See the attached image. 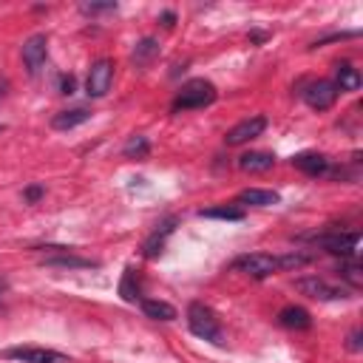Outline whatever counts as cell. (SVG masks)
Masks as SVG:
<instances>
[{
	"label": "cell",
	"mask_w": 363,
	"mask_h": 363,
	"mask_svg": "<svg viewBox=\"0 0 363 363\" xmlns=\"http://www.w3.org/2000/svg\"><path fill=\"white\" fill-rule=\"evenodd\" d=\"M156 54H159V43H156L153 37H145V40H139L136 48H133V62H136L139 68H145Z\"/></svg>",
	"instance_id": "20"
},
{
	"label": "cell",
	"mask_w": 363,
	"mask_h": 363,
	"mask_svg": "<svg viewBox=\"0 0 363 363\" xmlns=\"http://www.w3.org/2000/svg\"><path fill=\"white\" fill-rule=\"evenodd\" d=\"M173 224H176V218H167L164 224H162V230H156L147 241H145V255L147 258H156V255H162V247H164V238L173 233Z\"/></svg>",
	"instance_id": "18"
},
{
	"label": "cell",
	"mask_w": 363,
	"mask_h": 363,
	"mask_svg": "<svg viewBox=\"0 0 363 363\" xmlns=\"http://www.w3.org/2000/svg\"><path fill=\"white\" fill-rule=\"evenodd\" d=\"M303 99H306V105L315 108V111H329V108L335 105V99H337V88H335V82H329V79H318V82L306 85Z\"/></svg>",
	"instance_id": "9"
},
{
	"label": "cell",
	"mask_w": 363,
	"mask_h": 363,
	"mask_svg": "<svg viewBox=\"0 0 363 363\" xmlns=\"http://www.w3.org/2000/svg\"><path fill=\"white\" fill-rule=\"evenodd\" d=\"M3 357L20 360V363H68L65 354H60L54 349H43V346H11L3 352Z\"/></svg>",
	"instance_id": "6"
},
{
	"label": "cell",
	"mask_w": 363,
	"mask_h": 363,
	"mask_svg": "<svg viewBox=\"0 0 363 363\" xmlns=\"http://www.w3.org/2000/svg\"><path fill=\"white\" fill-rule=\"evenodd\" d=\"M0 130H3V125H0Z\"/></svg>",
	"instance_id": "32"
},
{
	"label": "cell",
	"mask_w": 363,
	"mask_h": 363,
	"mask_svg": "<svg viewBox=\"0 0 363 363\" xmlns=\"http://www.w3.org/2000/svg\"><path fill=\"white\" fill-rule=\"evenodd\" d=\"M187 326H190V332H193L196 337L210 340V343H216V346H224L221 323H218V318H216V312H213L210 306L193 301V303L187 306Z\"/></svg>",
	"instance_id": "2"
},
{
	"label": "cell",
	"mask_w": 363,
	"mask_h": 363,
	"mask_svg": "<svg viewBox=\"0 0 363 363\" xmlns=\"http://www.w3.org/2000/svg\"><path fill=\"white\" fill-rule=\"evenodd\" d=\"M312 241L332 252V255H343V258H354L357 252V244H360V235L357 233H340V230H329V233H318L312 235Z\"/></svg>",
	"instance_id": "5"
},
{
	"label": "cell",
	"mask_w": 363,
	"mask_h": 363,
	"mask_svg": "<svg viewBox=\"0 0 363 363\" xmlns=\"http://www.w3.org/2000/svg\"><path fill=\"white\" fill-rule=\"evenodd\" d=\"M216 96H218V91H216V85L210 82V79H187L179 91H176V96H173V111H196V108H207V105H213L216 102Z\"/></svg>",
	"instance_id": "1"
},
{
	"label": "cell",
	"mask_w": 363,
	"mask_h": 363,
	"mask_svg": "<svg viewBox=\"0 0 363 363\" xmlns=\"http://www.w3.org/2000/svg\"><path fill=\"white\" fill-rule=\"evenodd\" d=\"M295 289L306 298H315V301H346L349 298V289L346 286H337V284H329L326 278H318V275H303L295 281Z\"/></svg>",
	"instance_id": "4"
},
{
	"label": "cell",
	"mask_w": 363,
	"mask_h": 363,
	"mask_svg": "<svg viewBox=\"0 0 363 363\" xmlns=\"http://www.w3.org/2000/svg\"><path fill=\"white\" fill-rule=\"evenodd\" d=\"M111 82H113V62L102 57L91 65L88 79H85V91H88V96H105L111 91Z\"/></svg>",
	"instance_id": "7"
},
{
	"label": "cell",
	"mask_w": 363,
	"mask_h": 363,
	"mask_svg": "<svg viewBox=\"0 0 363 363\" xmlns=\"http://www.w3.org/2000/svg\"><path fill=\"white\" fill-rule=\"evenodd\" d=\"M23 62L28 68V74H37L43 65H45V57H48V37L45 34H31L26 43H23Z\"/></svg>",
	"instance_id": "8"
},
{
	"label": "cell",
	"mask_w": 363,
	"mask_h": 363,
	"mask_svg": "<svg viewBox=\"0 0 363 363\" xmlns=\"http://www.w3.org/2000/svg\"><path fill=\"white\" fill-rule=\"evenodd\" d=\"M199 216H204V218H221V221H241L244 218V210L241 207H233V204H218V207L201 210Z\"/></svg>",
	"instance_id": "22"
},
{
	"label": "cell",
	"mask_w": 363,
	"mask_h": 363,
	"mask_svg": "<svg viewBox=\"0 0 363 363\" xmlns=\"http://www.w3.org/2000/svg\"><path fill=\"white\" fill-rule=\"evenodd\" d=\"M142 312L153 320H176V309L167 303V301H159V298H145L142 301Z\"/></svg>",
	"instance_id": "17"
},
{
	"label": "cell",
	"mask_w": 363,
	"mask_h": 363,
	"mask_svg": "<svg viewBox=\"0 0 363 363\" xmlns=\"http://www.w3.org/2000/svg\"><path fill=\"white\" fill-rule=\"evenodd\" d=\"M119 295H122L128 303L139 301V281H136V272H133V267H128V269H125V275H122V284H119Z\"/></svg>",
	"instance_id": "23"
},
{
	"label": "cell",
	"mask_w": 363,
	"mask_h": 363,
	"mask_svg": "<svg viewBox=\"0 0 363 363\" xmlns=\"http://www.w3.org/2000/svg\"><path fill=\"white\" fill-rule=\"evenodd\" d=\"M233 269L255 278V281H264L275 272H281V264H278V255H269V252H247V255H238L233 261Z\"/></svg>",
	"instance_id": "3"
},
{
	"label": "cell",
	"mask_w": 363,
	"mask_h": 363,
	"mask_svg": "<svg viewBox=\"0 0 363 363\" xmlns=\"http://www.w3.org/2000/svg\"><path fill=\"white\" fill-rule=\"evenodd\" d=\"M264 128H267V116H250V119H244V122L233 125V128L227 130L224 142H227V145H244V142H250V139L261 136V133H264Z\"/></svg>",
	"instance_id": "10"
},
{
	"label": "cell",
	"mask_w": 363,
	"mask_h": 363,
	"mask_svg": "<svg viewBox=\"0 0 363 363\" xmlns=\"http://www.w3.org/2000/svg\"><path fill=\"white\" fill-rule=\"evenodd\" d=\"M43 193H45V187H43V184H28V187L23 190V199H26L28 204H37V201L43 199Z\"/></svg>",
	"instance_id": "26"
},
{
	"label": "cell",
	"mask_w": 363,
	"mask_h": 363,
	"mask_svg": "<svg viewBox=\"0 0 363 363\" xmlns=\"http://www.w3.org/2000/svg\"><path fill=\"white\" fill-rule=\"evenodd\" d=\"M45 267H57V269H94L99 267V261L94 258H82V255H74V252H54V255H45L43 258Z\"/></svg>",
	"instance_id": "11"
},
{
	"label": "cell",
	"mask_w": 363,
	"mask_h": 363,
	"mask_svg": "<svg viewBox=\"0 0 363 363\" xmlns=\"http://www.w3.org/2000/svg\"><path fill=\"white\" fill-rule=\"evenodd\" d=\"M349 349H354V352L360 349V329H354V332L349 335Z\"/></svg>",
	"instance_id": "29"
},
{
	"label": "cell",
	"mask_w": 363,
	"mask_h": 363,
	"mask_svg": "<svg viewBox=\"0 0 363 363\" xmlns=\"http://www.w3.org/2000/svg\"><path fill=\"white\" fill-rule=\"evenodd\" d=\"M77 91V79H74V74H62L60 77V94H74Z\"/></svg>",
	"instance_id": "27"
},
{
	"label": "cell",
	"mask_w": 363,
	"mask_h": 363,
	"mask_svg": "<svg viewBox=\"0 0 363 363\" xmlns=\"http://www.w3.org/2000/svg\"><path fill=\"white\" fill-rule=\"evenodd\" d=\"M337 91H357L360 88V71L352 68L349 62L337 65V82H335Z\"/></svg>",
	"instance_id": "19"
},
{
	"label": "cell",
	"mask_w": 363,
	"mask_h": 363,
	"mask_svg": "<svg viewBox=\"0 0 363 363\" xmlns=\"http://www.w3.org/2000/svg\"><path fill=\"white\" fill-rule=\"evenodd\" d=\"M116 9V3H85L82 6V11L85 14H96V11H113Z\"/></svg>",
	"instance_id": "28"
},
{
	"label": "cell",
	"mask_w": 363,
	"mask_h": 363,
	"mask_svg": "<svg viewBox=\"0 0 363 363\" xmlns=\"http://www.w3.org/2000/svg\"><path fill=\"white\" fill-rule=\"evenodd\" d=\"M292 164L298 170H303L306 176H323V173H329V159L323 153H298V156H292Z\"/></svg>",
	"instance_id": "13"
},
{
	"label": "cell",
	"mask_w": 363,
	"mask_h": 363,
	"mask_svg": "<svg viewBox=\"0 0 363 363\" xmlns=\"http://www.w3.org/2000/svg\"><path fill=\"white\" fill-rule=\"evenodd\" d=\"M88 119H91V111L88 108H71V111L54 113L51 116V128L54 130H71V128H77V125H82Z\"/></svg>",
	"instance_id": "14"
},
{
	"label": "cell",
	"mask_w": 363,
	"mask_h": 363,
	"mask_svg": "<svg viewBox=\"0 0 363 363\" xmlns=\"http://www.w3.org/2000/svg\"><path fill=\"white\" fill-rule=\"evenodd\" d=\"M162 20H164V26H173V14H170V11H164Z\"/></svg>",
	"instance_id": "30"
},
{
	"label": "cell",
	"mask_w": 363,
	"mask_h": 363,
	"mask_svg": "<svg viewBox=\"0 0 363 363\" xmlns=\"http://www.w3.org/2000/svg\"><path fill=\"white\" fill-rule=\"evenodd\" d=\"M238 204H252V207H272V204H278L281 201V196L275 193V190H261V187H247V190H241L238 193V199H235Z\"/></svg>",
	"instance_id": "15"
},
{
	"label": "cell",
	"mask_w": 363,
	"mask_h": 363,
	"mask_svg": "<svg viewBox=\"0 0 363 363\" xmlns=\"http://www.w3.org/2000/svg\"><path fill=\"white\" fill-rule=\"evenodd\" d=\"M309 261H312V255H309V252H298V250H292V252H286V255H278L281 269H298V267H306Z\"/></svg>",
	"instance_id": "24"
},
{
	"label": "cell",
	"mask_w": 363,
	"mask_h": 363,
	"mask_svg": "<svg viewBox=\"0 0 363 363\" xmlns=\"http://www.w3.org/2000/svg\"><path fill=\"white\" fill-rule=\"evenodd\" d=\"M150 153V142L142 136V133H133L125 145H122V156L125 159H145Z\"/></svg>",
	"instance_id": "21"
},
{
	"label": "cell",
	"mask_w": 363,
	"mask_h": 363,
	"mask_svg": "<svg viewBox=\"0 0 363 363\" xmlns=\"http://www.w3.org/2000/svg\"><path fill=\"white\" fill-rule=\"evenodd\" d=\"M272 164H275V156L269 150H250V153L238 156V167L244 173H267V170H272Z\"/></svg>",
	"instance_id": "12"
},
{
	"label": "cell",
	"mask_w": 363,
	"mask_h": 363,
	"mask_svg": "<svg viewBox=\"0 0 363 363\" xmlns=\"http://www.w3.org/2000/svg\"><path fill=\"white\" fill-rule=\"evenodd\" d=\"M340 272H343V278L346 281H352V286H360V267H357V261L354 258H349V261H343L340 264Z\"/></svg>",
	"instance_id": "25"
},
{
	"label": "cell",
	"mask_w": 363,
	"mask_h": 363,
	"mask_svg": "<svg viewBox=\"0 0 363 363\" xmlns=\"http://www.w3.org/2000/svg\"><path fill=\"white\" fill-rule=\"evenodd\" d=\"M3 289H6V284H3V281H0V295H3Z\"/></svg>",
	"instance_id": "31"
},
{
	"label": "cell",
	"mask_w": 363,
	"mask_h": 363,
	"mask_svg": "<svg viewBox=\"0 0 363 363\" xmlns=\"http://www.w3.org/2000/svg\"><path fill=\"white\" fill-rule=\"evenodd\" d=\"M278 323L286 329H309L312 326V315L303 306H284L278 312Z\"/></svg>",
	"instance_id": "16"
}]
</instances>
